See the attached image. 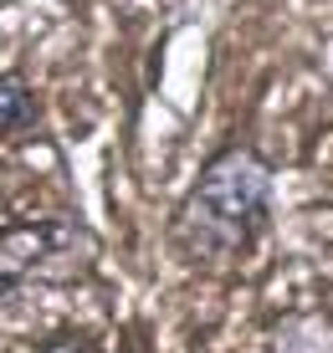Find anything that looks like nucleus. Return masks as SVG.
<instances>
[{
	"label": "nucleus",
	"instance_id": "obj_4",
	"mask_svg": "<svg viewBox=\"0 0 333 353\" xmlns=\"http://www.w3.org/2000/svg\"><path fill=\"white\" fill-rule=\"evenodd\" d=\"M36 118V97L21 77H0V133H16Z\"/></svg>",
	"mask_w": 333,
	"mask_h": 353
},
{
	"label": "nucleus",
	"instance_id": "obj_5",
	"mask_svg": "<svg viewBox=\"0 0 333 353\" xmlns=\"http://www.w3.org/2000/svg\"><path fill=\"white\" fill-rule=\"evenodd\" d=\"M41 353H103V348L88 343V338H57V343H46Z\"/></svg>",
	"mask_w": 333,
	"mask_h": 353
},
{
	"label": "nucleus",
	"instance_id": "obj_2",
	"mask_svg": "<svg viewBox=\"0 0 333 353\" xmlns=\"http://www.w3.org/2000/svg\"><path fill=\"white\" fill-rule=\"evenodd\" d=\"M88 256H93V236L67 221L0 230V302L26 292L31 282H57V276L82 272Z\"/></svg>",
	"mask_w": 333,
	"mask_h": 353
},
{
	"label": "nucleus",
	"instance_id": "obj_1",
	"mask_svg": "<svg viewBox=\"0 0 333 353\" xmlns=\"http://www.w3.org/2000/svg\"><path fill=\"white\" fill-rule=\"evenodd\" d=\"M267 221H272V169L256 149L231 143L169 215V246L190 266H220L236 261L262 241Z\"/></svg>",
	"mask_w": 333,
	"mask_h": 353
},
{
	"label": "nucleus",
	"instance_id": "obj_3",
	"mask_svg": "<svg viewBox=\"0 0 333 353\" xmlns=\"http://www.w3.org/2000/svg\"><path fill=\"white\" fill-rule=\"evenodd\" d=\"M267 353H333V312H298V318H282Z\"/></svg>",
	"mask_w": 333,
	"mask_h": 353
}]
</instances>
